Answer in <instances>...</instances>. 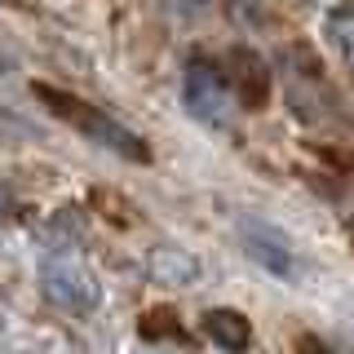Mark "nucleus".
Here are the masks:
<instances>
[{"label": "nucleus", "instance_id": "f257e3e1", "mask_svg": "<svg viewBox=\"0 0 354 354\" xmlns=\"http://www.w3.org/2000/svg\"><path fill=\"white\" fill-rule=\"evenodd\" d=\"M36 97H40V102L49 106L58 120H66V124H71L75 133H84L88 142H97L102 151H111L115 160L151 164V147H147V142H142L129 124H120L115 115H106V111L88 106V102H80V97L62 93V88H49V84H36Z\"/></svg>", "mask_w": 354, "mask_h": 354}, {"label": "nucleus", "instance_id": "f03ea898", "mask_svg": "<svg viewBox=\"0 0 354 354\" xmlns=\"http://www.w3.org/2000/svg\"><path fill=\"white\" fill-rule=\"evenodd\" d=\"M283 93H288V106L292 115L310 129H337L346 124V106H341L337 88L328 84L324 66L310 58L306 49H292L283 58Z\"/></svg>", "mask_w": 354, "mask_h": 354}, {"label": "nucleus", "instance_id": "7ed1b4c3", "mask_svg": "<svg viewBox=\"0 0 354 354\" xmlns=\"http://www.w3.org/2000/svg\"><path fill=\"white\" fill-rule=\"evenodd\" d=\"M40 288L49 297V306H58L62 315L75 319H88L102 306V283L80 252H49L40 261Z\"/></svg>", "mask_w": 354, "mask_h": 354}, {"label": "nucleus", "instance_id": "20e7f679", "mask_svg": "<svg viewBox=\"0 0 354 354\" xmlns=\"http://www.w3.org/2000/svg\"><path fill=\"white\" fill-rule=\"evenodd\" d=\"M182 106H186V115L195 120V124H204V129H230L235 124V111H239V97L230 93V84H226V75L217 71V66H208V62H191L182 71Z\"/></svg>", "mask_w": 354, "mask_h": 354}, {"label": "nucleus", "instance_id": "39448f33", "mask_svg": "<svg viewBox=\"0 0 354 354\" xmlns=\"http://www.w3.org/2000/svg\"><path fill=\"white\" fill-rule=\"evenodd\" d=\"M239 248H243V257H248V261H257L266 274H274V279H283V283H297L306 274L301 252L292 248V239H288L274 221L243 217L239 221Z\"/></svg>", "mask_w": 354, "mask_h": 354}, {"label": "nucleus", "instance_id": "423d86ee", "mask_svg": "<svg viewBox=\"0 0 354 354\" xmlns=\"http://www.w3.org/2000/svg\"><path fill=\"white\" fill-rule=\"evenodd\" d=\"M147 274L164 288H195L204 279V261H199V252L182 248V243H155L147 252Z\"/></svg>", "mask_w": 354, "mask_h": 354}, {"label": "nucleus", "instance_id": "0eeeda50", "mask_svg": "<svg viewBox=\"0 0 354 354\" xmlns=\"http://www.w3.org/2000/svg\"><path fill=\"white\" fill-rule=\"evenodd\" d=\"M221 75H226L230 93H235L239 102H248V106H261L266 93H270V71H266V62H261L252 49L226 53V66H221Z\"/></svg>", "mask_w": 354, "mask_h": 354}, {"label": "nucleus", "instance_id": "6e6552de", "mask_svg": "<svg viewBox=\"0 0 354 354\" xmlns=\"http://www.w3.org/2000/svg\"><path fill=\"white\" fill-rule=\"evenodd\" d=\"M199 332H204V337L213 341L217 350H226V354H243V350L252 346V324H248V315H239V310H230V306L208 310V315L199 319Z\"/></svg>", "mask_w": 354, "mask_h": 354}, {"label": "nucleus", "instance_id": "1a4fd4ad", "mask_svg": "<svg viewBox=\"0 0 354 354\" xmlns=\"http://www.w3.org/2000/svg\"><path fill=\"white\" fill-rule=\"evenodd\" d=\"M328 40H332V49H337V58L346 62V71L354 75V9H332L328 14Z\"/></svg>", "mask_w": 354, "mask_h": 354}, {"label": "nucleus", "instance_id": "9d476101", "mask_svg": "<svg viewBox=\"0 0 354 354\" xmlns=\"http://www.w3.org/2000/svg\"><path fill=\"white\" fill-rule=\"evenodd\" d=\"M138 328H142V341H164V346L182 337V319H177L173 310H164V306L147 310V315L138 319Z\"/></svg>", "mask_w": 354, "mask_h": 354}, {"label": "nucleus", "instance_id": "9b49d317", "mask_svg": "<svg viewBox=\"0 0 354 354\" xmlns=\"http://www.w3.org/2000/svg\"><path fill=\"white\" fill-rule=\"evenodd\" d=\"M133 354H173V350L164 346V341H142V346L133 350Z\"/></svg>", "mask_w": 354, "mask_h": 354}, {"label": "nucleus", "instance_id": "f8f14e48", "mask_svg": "<svg viewBox=\"0 0 354 354\" xmlns=\"http://www.w3.org/2000/svg\"><path fill=\"white\" fill-rule=\"evenodd\" d=\"M297 354H337V350H328V346H315V341H306V346L297 350Z\"/></svg>", "mask_w": 354, "mask_h": 354}]
</instances>
